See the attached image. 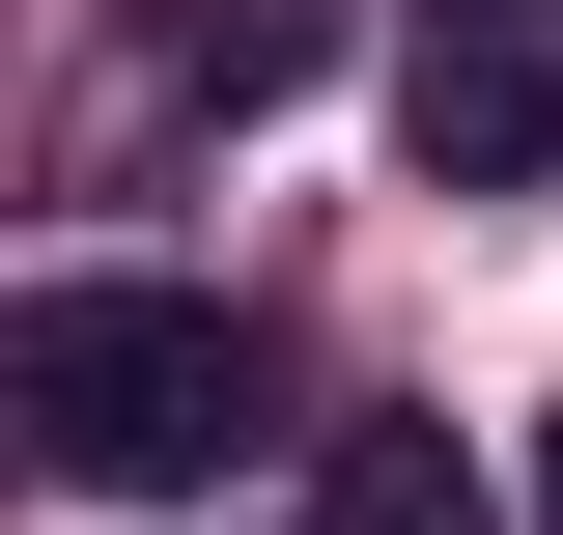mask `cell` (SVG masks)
Listing matches in <instances>:
<instances>
[{"label": "cell", "mask_w": 563, "mask_h": 535, "mask_svg": "<svg viewBox=\"0 0 563 535\" xmlns=\"http://www.w3.org/2000/svg\"><path fill=\"white\" fill-rule=\"evenodd\" d=\"M254 310L225 282H29L0 310V423H29V479H85V507H169V479L254 451Z\"/></svg>", "instance_id": "cell-1"}, {"label": "cell", "mask_w": 563, "mask_h": 535, "mask_svg": "<svg viewBox=\"0 0 563 535\" xmlns=\"http://www.w3.org/2000/svg\"><path fill=\"white\" fill-rule=\"evenodd\" d=\"M395 141H422V198H536L563 170V0H395Z\"/></svg>", "instance_id": "cell-2"}, {"label": "cell", "mask_w": 563, "mask_h": 535, "mask_svg": "<svg viewBox=\"0 0 563 535\" xmlns=\"http://www.w3.org/2000/svg\"><path fill=\"white\" fill-rule=\"evenodd\" d=\"M310 535H507V507H479L451 423H339V451H310Z\"/></svg>", "instance_id": "cell-3"}, {"label": "cell", "mask_w": 563, "mask_h": 535, "mask_svg": "<svg viewBox=\"0 0 563 535\" xmlns=\"http://www.w3.org/2000/svg\"><path fill=\"white\" fill-rule=\"evenodd\" d=\"M169 85H198V113H282V85H310V0H169Z\"/></svg>", "instance_id": "cell-4"}, {"label": "cell", "mask_w": 563, "mask_h": 535, "mask_svg": "<svg viewBox=\"0 0 563 535\" xmlns=\"http://www.w3.org/2000/svg\"><path fill=\"white\" fill-rule=\"evenodd\" d=\"M536 507H563V423H536Z\"/></svg>", "instance_id": "cell-5"}]
</instances>
